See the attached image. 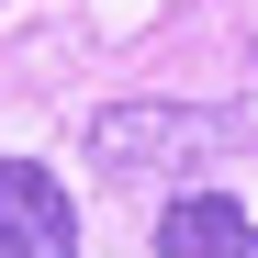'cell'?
I'll return each instance as SVG.
<instances>
[{
	"instance_id": "obj_2",
	"label": "cell",
	"mask_w": 258,
	"mask_h": 258,
	"mask_svg": "<svg viewBox=\"0 0 258 258\" xmlns=\"http://www.w3.org/2000/svg\"><path fill=\"white\" fill-rule=\"evenodd\" d=\"M0 258H79V202L45 157H0Z\"/></svg>"
},
{
	"instance_id": "obj_3",
	"label": "cell",
	"mask_w": 258,
	"mask_h": 258,
	"mask_svg": "<svg viewBox=\"0 0 258 258\" xmlns=\"http://www.w3.org/2000/svg\"><path fill=\"white\" fill-rule=\"evenodd\" d=\"M157 258H258V213H247L236 191H168Z\"/></svg>"
},
{
	"instance_id": "obj_1",
	"label": "cell",
	"mask_w": 258,
	"mask_h": 258,
	"mask_svg": "<svg viewBox=\"0 0 258 258\" xmlns=\"http://www.w3.org/2000/svg\"><path fill=\"white\" fill-rule=\"evenodd\" d=\"M236 146H258V112H213V101H112V112H90V168L112 191H191Z\"/></svg>"
}]
</instances>
